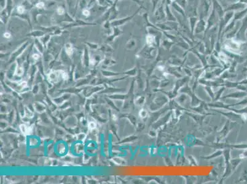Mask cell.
<instances>
[{
    "label": "cell",
    "instance_id": "cell-1",
    "mask_svg": "<svg viewBox=\"0 0 247 184\" xmlns=\"http://www.w3.org/2000/svg\"><path fill=\"white\" fill-rule=\"evenodd\" d=\"M141 7H142L141 6L132 16H128V17H125V18H122V19H116L114 20L111 21V26H112V27H119V26H122V25L125 24L127 23V22H129L130 20H132L133 19V17H135V16L137 14V13L141 10Z\"/></svg>",
    "mask_w": 247,
    "mask_h": 184
},
{
    "label": "cell",
    "instance_id": "cell-2",
    "mask_svg": "<svg viewBox=\"0 0 247 184\" xmlns=\"http://www.w3.org/2000/svg\"><path fill=\"white\" fill-rule=\"evenodd\" d=\"M68 12L69 14L73 17L76 16L77 11V2L78 0H65Z\"/></svg>",
    "mask_w": 247,
    "mask_h": 184
},
{
    "label": "cell",
    "instance_id": "cell-3",
    "mask_svg": "<svg viewBox=\"0 0 247 184\" xmlns=\"http://www.w3.org/2000/svg\"><path fill=\"white\" fill-rule=\"evenodd\" d=\"M96 23H90V22H85L82 19H76L75 22L73 23H70L68 25L65 26L63 29L68 28L70 27H74V26H93L96 25Z\"/></svg>",
    "mask_w": 247,
    "mask_h": 184
},
{
    "label": "cell",
    "instance_id": "cell-4",
    "mask_svg": "<svg viewBox=\"0 0 247 184\" xmlns=\"http://www.w3.org/2000/svg\"><path fill=\"white\" fill-rule=\"evenodd\" d=\"M118 0H116L114 1V3L113 4V6H110V16L109 18V20L110 22L116 20V19L118 17V10L116 7V4L118 3Z\"/></svg>",
    "mask_w": 247,
    "mask_h": 184
},
{
    "label": "cell",
    "instance_id": "cell-5",
    "mask_svg": "<svg viewBox=\"0 0 247 184\" xmlns=\"http://www.w3.org/2000/svg\"><path fill=\"white\" fill-rule=\"evenodd\" d=\"M123 33V31L120 30L119 28V27H113V32L111 33V34L108 35V36L107 38V41H112L113 40H114V39L118 36L120 35Z\"/></svg>",
    "mask_w": 247,
    "mask_h": 184
},
{
    "label": "cell",
    "instance_id": "cell-6",
    "mask_svg": "<svg viewBox=\"0 0 247 184\" xmlns=\"http://www.w3.org/2000/svg\"><path fill=\"white\" fill-rule=\"evenodd\" d=\"M46 34V33L44 32V31H43L42 30H36L31 31L30 33L26 34V36H31V37H34L35 38H41Z\"/></svg>",
    "mask_w": 247,
    "mask_h": 184
},
{
    "label": "cell",
    "instance_id": "cell-7",
    "mask_svg": "<svg viewBox=\"0 0 247 184\" xmlns=\"http://www.w3.org/2000/svg\"><path fill=\"white\" fill-rule=\"evenodd\" d=\"M11 16L9 14L6 9H4L1 11V17H0V18H1V21L5 25H7L9 20V18Z\"/></svg>",
    "mask_w": 247,
    "mask_h": 184
},
{
    "label": "cell",
    "instance_id": "cell-8",
    "mask_svg": "<svg viewBox=\"0 0 247 184\" xmlns=\"http://www.w3.org/2000/svg\"><path fill=\"white\" fill-rule=\"evenodd\" d=\"M245 8H246L245 4H244V3H242V2H240V3H237L233 4V5H232L229 8V9H230V10H242V9H245Z\"/></svg>",
    "mask_w": 247,
    "mask_h": 184
},
{
    "label": "cell",
    "instance_id": "cell-9",
    "mask_svg": "<svg viewBox=\"0 0 247 184\" xmlns=\"http://www.w3.org/2000/svg\"><path fill=\"white\" fill-rule=\"evenodd\" d=\"M204 26H205V22L203 20L199 21L197 24V27L196 29V33H200L202 31H204Z\"/></svg>",
    "mask_w": 247,
    "mask_h": 184
},
{
    "label": "cell",
    "instance_id": "cell-10",
    "mask_svg": "<svg viewBox=\"0 0 247 184\" xmlns=\"http://www.w3.org/2000/svg\"><path fill=\"white\" fill-rule=\"evenodd\" d=\"M13 4H14L13 0H7V5L6 9L10 16L12 14L13 11Z\"/></svg>",
    "mask_w": 247,
    "mask_h": 184
},
{
    "label": "cell",
    "instance_id": "cell-11",
    "mask_svg": "<svg viewBox=\"0 0 247 184\" xmlns=\"http://www.w3.org/2000/svg\"><path fill=\"white\" fill-rule=\"evenodd\" d=\"M65 52L68 56L71 55L73 53V48L71 44L67 43L65 45Z\"/></svg>",
    "mask_w": 247,
    "mask_h": 184
},
{
    "label": "cell",
    "instance_id": "cell-12",
    "mask_svg": "<svg viewBox=\"0 0 247 184\" xmlns=\"http://www.w3.org/2000/svg\"><path fill=\"white\" fill-rule=\"evenodd\" d=\"M16 12L18 14H23L26 12H27L26 11V10L25 9V7L23 5H22V4L21 5H19V6H17L16 7Z\"/></svg>",
    "mask_w": 247,
    "mask_h": 184
},
{
    "label": "cell",
    "instance_id": "cell-13",
    "mask_svg": "<svg viewBox=\"0 0 247 184\" xmlns=\"http://www.w3.org/2000/svg\"><path fill=\"white\" fill-rule=\"evenodd\" d=\"M88 2L87 0H80L79 4H78V7H79L81 10L83 11L84 9L88 7Z\"/></svg>",
    "mask_w": 247,
    "mask_h": 184
},
{
    "label": "cell",
    "instance_id": "cell-14",
    "mask_svg": "<svg viewBox=\"0 0 247 184\" xmlns=\"http://www.w3.org/2000/svg\"><path fill=\"white\" fill-rule=\"evenodd\" d=\"M56 12L58 16H64L66 12L65 11V8L64 6H59L57 7Z\"/></svg>",
    "mask_w": 247,
    "mask_h": 184
},
{
    "label": "cell",
    "instance_id": "cell-15",
    "mask_svg": "<svg viewBox=\"0 0 247 184\" xmlns=\"http://www.w3.org/2000/svg\"><path fill=\"white\" fill-rule=\"evenodd\" d=\"M35 7L38 9H45V7H46V5H45L44 1H40L36 3Z\"/></svg>",
    "mask_w": 247,
    "mask_h": 184
},
{
    "label": "cell",
    "instance_id": "cell-16",
    "mask_svg": "<svg viewBox=\"0 0 247 184\" xmlns=\"http://www.w3.org/2000/svg\"><path fill=\"white\" fill-rule=\"evenodd\" d=\"M20 130L25 134H27L28 133H30V128H28L27 127H26L25 125H22V126H20Z\"/></svg>",
    "mask_w": 247,
    "mask_h": 184
},
{
    "label": "cell",
    "instance_id": "cell-17",
    "mask_svg": "<svg viewBox=\"0 0 247 184\" xmlns=\"http://www.w3.org/2000/svg\"><path fill=\"white\" fill-rule=\"evenodd\" d=\"M7 0H0V7H1V11L4 9L6 7Z\"/></svg>",
    "mask_w": 247,
    "mask_h": 184
},
{
    "label": "cell",
    "instance_id": "cell-18",
    "mask_svg": "<svg viewBox=\"0 0 247 184\" xmlns=\"http://www.w3.org/2000/svg\"><path fill=\"white\" fill-rule=\"evenodd\" d=\"M89 9H90L89 8L87 7V8L84 9H83V10L82 11L83 14L85 17H88L89 16H90V14H91V11H90V10H89Z\"/></svg>",
    "mask_w": 247,
    "mask_h": 184
},
{
    "label": "cell",
    "instance_id": "cell-19",
    "mask_svg": "<svg viewBox=\"0 0 247 184\" xmlns=\"http://www.w3.org/2000/svg\"><path fill=\"white\" fill-rule=\"evenodd\" d=\"M89 127L91 129H93L96 127V124L95 122H90L89 124Z\"/></svg>",
    "mask_w": 247,
    "mask_h": 184
},
{
    "label": "cell",
    "instance_id": "cell-20",
    "mask_svg": "<svg viewBox=\"0 0 247 184\" xmlns=\"http://www.w3.org/2000/svg\"><path fill=\"white\" fill-rule=\"evenodd\" d=\"M3 36L5 38H7V39H9V38H11V34L10 33H9V32H5L4 33V34H3Z\"/></svg>",
    "mask_w": 247,
    "mask_h": 184
},
{
    "label": "cell",
    "instance_id": "cell-21",
    "mask_svg": "<svg viewBox=\"0 0 247 184\" xmlns=\"http://www.w3.org/2000/svg\"><path fill=\"white\" fill-rule=\"evenodd\" d=\"M32 57L34 60H37L39 59V58L40 57V55L39 54H38V53H34V54L32 55Z\"/></svg>",
    "mask_w": 247,
    "mask_h": 184
},
{
    "label": "cell",
    "instance_id": "cell-22",
    "mask_svg": "<svg viewBox=\"0 0 247 184\" xmlns=\"http://www.w3.org/2000/svg\"><path fill=\"white\" fill-rule=\"evenodd\" d=\"M224 1H230V0H224Z\"/></svg>",
    "mask_w": 247,
    "mask_h": 184
},
{
    "label": "cell",
    "instance_id": "cell-23",
    "mask_svg": "<svg viewBox=\"0 0 247 184\" xmlns=\"http://www.w3.org/2000/svg\"><path fill=\"white\" fill-rule=\"evenodd\" d=\"M240 1L241 2H242V1H243V0H240Z\"/></svg>",
    "mask_w": 247,
    "mask_h": 184
}]
</instances>
